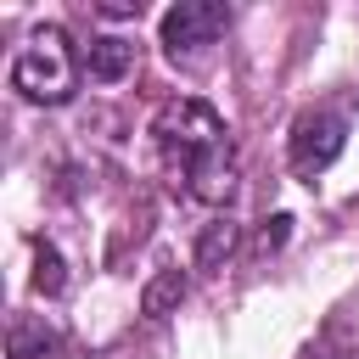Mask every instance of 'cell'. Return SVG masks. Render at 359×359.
Here are the masks:
<instances>
[{
    "label": "cell",
    "mask_w": 359,
    "mask_h": 359,
    "mask_svg": "<svg viewBox=\"0 0 359 359\" xmlns=\"http://www.w3.org/2000/svg\"><path fill=\"white\" fill-rule=\"evenodd\" d=\"M79 73H84V50H73L67 28L56 22H39L22 50L11 56V90L34 107H62L79 95Z\"/></svg>",
    "instance_id": "cell-1"
},
{
    "label": "cell",
    "mask_w": 359,
    "mask_h": 359,
    "mask_svg": "<svg viewBox=\"0 0 359 359\" xmlns=\"http://www.w3.org/2000/svg\"><path fill=\"white\" fill-rule=\"evenodd\" d=\"M151 140H157L168 174L180 180V174L196 168L202 157L224 151V146H230V129H224V118H219L208 101H196V95H174V101L157 107V118H151Z\"/></svg>",
    "instance_id": "cell-2"
},
{
    "label": "cell",
    "mask_w": 359,
    "mask_h": 359,
    "mask_svg": "<svg viewBox=\"0 0 359 359\" xmlns=\"http://www.w3.org/2000/svg\"><path fill=\"white\" fill-rule=\"evenodd\" d=\"M342 146H348V118L320 107V112H303V118L292 123L286 157H292V168H297L303 180H314V174H325V168L342 157Z\"/></svg>",
    "instance_id": "cell-3"
},
{
    "label": "cell",
    "mask_w": 359,
    "mask_h": 359,
    "mask_svg": "<svg viewBox=\"0 0 359 359\" xmlns=\"http://www.w3.org/2000/svg\"><path fill=\"white\" fill-rule=\"evenodd\" d=\"M224 28H230V6H219V0H180V6H168L163 22H157L168 56H196V50L213 45Z\"/></svg>",
    "instance_id": "cell-4"
},
{
    "label": "cell",
    "mask_w": 359,
    "mask_h": 359,
    "mask_svg": "<svg viewBox=\"0 0 359 359\" xmlns=\"http://www.w3.org/2000/svg\"><path fill=\"white\" fill-rule=\"evenodd\" d=\"M174 185H180L191 202H208V208H230V196H236V185H241V168H236V146H224V151L202 157V163H196V168H185Z\"/></svg>",
    "instance_id": "cell-5"
},
{
    "label": "cell",
    "mask_w": 359,
    "mask_h": 359,
    "mask_svg": "<svg viewBox=\"0 0 359 359\" xmlns=\"http://www.w3.org/2000/svg\"><path fill=\"white\" fill-rule=\"evenodd\" d=\"M6 353L11 359H67V342L56 325H45L39 314H17L6 331Z\"/></svg>",
    "instance_id": "cell-6"
},
{
    "label": "cell",
    "mask_w": 359,
    "mask_h": 359,
    "mask_svg": "<svg viewBox=\"0 0 359 359\" xmlns=\"http://www.w3.org/2000/svg\"><path fill=\"white\" fill-rule=\"evenodd\" d=\"M129 67H135V45H129L123 34H95V39L84 45V73H90V79L118 84V79H129Z\"/></svg>",
    "instance_id": "cell-7"
},
{
    "label": "cell",
    "mask_w": 359,
    "mask_h": 359,
    "mask_svg": "<svg viewBox=\"0 0 359 359\" xmlns=\"http://www.w3.org/2000/svg\"><path fill=\"white\" fill-rule=\"evenodd\" d=\"M241 247V224L230 213H213L202 230H196V269H224Z\"/></svg>",
    "instance_id": "cell-8"
},
{
    "label": "cell",
    "mask_w": 359,
    "mask_h": 359,
    "mask_svg": "<svg viewBox=\"0 0 359 359\" xmlns=\"http://www.w3.org/2000/svg\"><path fill=\"white\" fill-rule=\"evenodd\" d=\"M180 297H185V269H163L157 280H146V292H140V314H146V320H163V314L180 309Z\"/></svg>",
    "instance_id": "cell-9"
},
{
    "label": "cell",
    "mask_w": 359,
    "mask_h": 359,
    "mask_svg": "<svg viewBox=\"0 0 359 359\" xmlns=\"http://www.w3.org/2000/svg\"><path fill=\"white\" fill-rule=\"evenodd\" d=\"M62 286H67V264H62V252L50 241H39L34 247V292L39 297H56Z\"/></svg>",
    "instance_id": "cell-10"
},
{
    "label": "cell",
    "mask_w": 359,
    "mask_h": 359,
    "mask_svg": "<svg viewBox=\"0 0 359 359\" xmlns=\"http://www.w3.org/2000/svg\"><path fill=\"white\" fill-rule=\"evenodd\" d=\"M286 236H292V219H286V213H275V219H264V230L252 236V252H258V258H264V252H280V247H286Z\"/></svg>",
    "instance_id": "cell-11"
}]
</instances>
